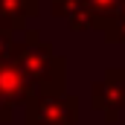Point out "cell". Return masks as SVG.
<instances>
[{
    "label": "cell",
    "instance_id": "obj_9",
    "mask_svg": "<svg viewBox=\"0 0 125 125\" xmlns=\"http://www.w3.org/2000/svg\"><path fill=\"white\" fill-rule=\"evenodd\" d=\"M12 47H15V32L0 29V64L12 58Z\"/></svg>",
    "mask_w": 125,
    "mask_h": 125
},
{
    "label": "cell",
    "instance_id": "obj_11",
    "mask_svg": "<svg viewBox=\"0 0 125 125\" xmlns=\"http://www.w3.org/2000/svg\"><path fill=\"white\" fill-rule=\"evenodd\" d=\"M61 125H79V122H61Z\"/></svg>",
    "mask_w": 125,
    "mask_h": 125
},
{
    "label": "cell",
    "instance_id": "obj_10",
    "mask_svg": "<svg viewBox=\"0 0 125 125\" xmlns=\"http://www.w3.org/2000/svg\"><path fill=\"white\" fill-rule=\"evenodd\" d=\"M12 119H15V105L0 96V125H9Z\"/></svg>",
    "mask_w": 125,
    "mask_h": 125
},
{
    "label": "cell",
    "instance_id": "obj_4",
    "mask_svg": "<svg viewBox=\"0 0 125 125\" xmlns=\"http://www.w3.org/2000/svg\"><path fill=\"white\" fill-rule=\"evenodd\" d=\"M35 93H38L35 84L26 79V73L12 61V58L0 64V96L6 102H12L15 108H23Z\"/></svg>",
    "mask_w": 125,
    "mask_h": 125
},
{
    "label": "cell",
    "instance_id": "obj_3",
    "mask_svg": "<svg viewBox=\"0 0 125 125\" xmlns=\"http://www.w3.org/2000/svg\"><path fill=\"white\" fill-rule=\"evenodd\" d=\"M90 108L99 111L108 125L119 122V114L125 111V67H108L102 79L93 82Z\"/></svg>",
    "mask_w": 125,
    "mask_h": 125
},
{
    "label": "cell",
    "instance_id": "obj_1",
    "mask_svg": "<svg viewBox=\"0 0 125 125\" xmlns=\"http://www.w3.org/2000/svg\"><path fill=\"white\" fill-rule=\"evenodd\" d=\"M23 38H15L12 61L18 64L38 93H67V61L55 52L38 29H23Z\"/></svg>",
    "mask_w": 125,
    "mask_h": 125
},
{
    "label": "cell",
    "instance_id": "obj_8",
    "mask_svg": "<svg viewBox=\"0 0 125 125\" xmlns=\"http://www.w3.org/2000/svg\"><path fill=\"white\" fill-rule=\"evenodd\" d=\"M76 9H79V0H50L52 18H64V21H67V15L76 12Z\"/></svg>",
    "mask_w": 125,
    "mask_h": 125
},
{
    "label": "cell",
    "instance_id": "obj_6",
    "mask_svg": "<svg viewBox=\"0 0 125 125\" xmlns=\"http://www.w3.org/2000/svg\"><path fill=\"white\" fill-rule=\"evenodd\" d=\"M119 3H122V0H79V6L93 18L96 32H102V26L114 18V12L119 9Z\"/></svg>",
    "mask_w": 125,
    "mask_h": 125
},
{
    "label": "cell",
    "instance_id": "obj_7",
    "mask_svg": "<svg viewBox=\"0 0 125 125\" xmlns=\"http://www.w3.org/2000/svg\"><path fill=\"white\" fill-rule=\"evenodd\" d=\"M102 38L108 44H125V0L119 3V9L114 12V18L102 26Z\"/></svg>",
    "mask_w": 125,
    "mask_h": 125
},
{
    "label": "cell",
    "instance_id": "obj_2",
    "mask_svg": "<svg viewBox=\"0 0 125 125\" xmlns=\"http://www.w3.org/2000/svg\"><path fill=\"white\" fill-rule=\"evenodd\" d=\"M79 122V99L70 93H35L23 105V125Z\"/></svg>",
    "mask_w": 125,
    "mask_h": 125
},
{
    "label": "cell",
    "instance_id": "obj_5",
    "mask_svg": "<svg viewBox=\"0 0 125 125\" xmlns=\"http://www.w3.org/2000/svg\"><path fill=\"white\" fill-rule=\"evenodd\" d=\"M41 15V0H0V29L23 32L32 18Z\"/></svg>",
    "mask_w": 125,
    "mask_h": 125
}]
</instances>
